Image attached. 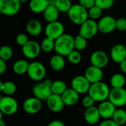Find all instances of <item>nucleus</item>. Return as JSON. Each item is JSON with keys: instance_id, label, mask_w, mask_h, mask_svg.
Instances as JSON below:
<instances>
[{"instance_id": "23", "label": "nucleus", "mask_w": 126, "mask_h": 126, "mask_svg": "<svg viewBox=\"0 0 126 126\" xmlns=\"http://www.w3.org/2000/svg\"><path fill=\"white\" fill-rule=\"evenodd\" d=\"M48 0H30V9L34 13H41L49 6Z\"/></svg>"}, {"instance_id": "22", "label": "nucleus", "mask_w": 126, "mask_h": 126, "mask_svg": "<svg viewBox=\"0 0 126 126\" xmlns=\"http://www.w3.org/2000/svg\"><path fill=\"white\" fill-rule=\"evenodd\" d=\"M26 30L29 35L32 36H38L42 31V25L41 22L36 19H31L30 20L27 25Z\"/></svg>"}, {"instance_id": "48", "label": "nucleus", "mask_w": 126, "mask_h": 126, "mask_svg": "<svg viewBox=\"0 0 126 126\" xmlns=\"http://www.w3.org/2000/svg\"><path fill=\"white\" fill-rule=\"evenodd\" d=\"M21 2H26V1H27L28 0H19Z\"/></svg>"}, {"instance_id": "8", "label": "nucleus", "mask_w": 126, "mask_h": 126, "mask_svg": "<svg viewBox=\"0 0 126 126\" xmlns=\"http://www.w3.org/2000/svg\"><path fill=\"white\" fill-rule=\"evenodd\" d=\"M21 3L19 0H0V12L5 16H15L21 9Z\"/></svg>"}, {"instance_id": "17", "label": "nucleus", "mask_w": 126, "mask_h": 126, "mask_svg": "<svg viewBox=\"0 0 126 126\" xmlns=\"http://www.w3.org/2000/svg\"><path fill=\"white\" fill-rule=\"evenodd\" d=\"M46 102L48 109L54 113L61 112V111H63L65 106L61 95L52 94Z\"/></svg>"}, {"instance_id": "3", "label": "nucleus", "mask_w": 126, "mask_h": 126, "mask_svg": "<svg viewBox=\"0 0 126 126\" xmlns=\"http://www.w3.org/2000/svg\"><path fill=\"white\" fill-rule=\"evenodd\" d=\"M52 83V82L49 79L37 82L32 87L33 97L41 101H47L52 94L51 90Z\"/></svg>"}, {"instance_id": "37", "label": "nucleus", "mask_w": 126, "mask_h": 126, "mask_svg": "<svg viewBox=\"0 0 126 126\" xmlns=\"http://www.w3.org/2000/svg\"><path fill=\"white\" fill-rule=\"evenodd\" d=\"M114 0H95V5L103 10H109L114 6Z\"/></svg>"}, {"instance_id": "14", "label": "nucleus", "mask_w": 126, "mask_h": 126, "mask_svg": "<svg viewBox=\"0 0 126 126\" xmlns=\"http://www.w3.org/2000/svg\"><path fill=\"white\" fill-rule=\"evenodd\" d=\"M42 109V101L32 97L26 99L23 103V109L28 114H38Z\"/></svg>"}, {"instance_id": "25", "label": "nucleus", "mask_w": 126, "mask_h": 126, "mask_svg": "<svg viewBox=\"0 0 126 126\" xmlns=\"http://www.w3.org/2000/svg\"><path fill=\"white\" fill-rule=\"evenodd\" d=\"M49 65L52 69L56 72H60L63 69L66 65L65 59L63 56L56 54L53 55L49 61Z\"/></svg>"}, {"instance_id": "38", "label": "nucleus", "mask_w": 126, "mask_h": 126, "mask_svg": "<svg viewBox=\"0 0 126 126\" xmlns=\"http://www.w3.org/2000/svg\"><path fill=\"white\" fill-rule=\"evenodd\" d=\"M29 41L28 36L24 33H19L17 35L16 38V42L18 45L21 47H24Z\"/></svg>"}, {"instance_id": "6", "label": "nucleus", "mask_w": 126, "mask_h": 126, "mask_svg": "<svg viewBox=\"0 0 126 126\" xmlns=\"http://www.w3.org/2000/svg\"><path fill=\"white\" fill-rule=\"evenodd\" d=\"M18 105L12 96H4L0 98V111L1 114L10 116L17 112Z\"/></svg>"}, {"instance_id": "11", "label": "nucleus", "mask_w": 126, "mask_h": 126, "mask_svg": "<svg viewBox=\"0 0 126 126\" xmlns=\"http://www.w3.org/2000/svg\"><path fill=\"white\" fill-rule=\"evenodd\" d=\"M71 85L75 92L81 94L88 93L92 84L84 75H78L72 80Z\"/></svg>"}, {"instance_id": "19", "label": "nucleus", "mask_w": 126, "mask_h": 126, "mask_svg": "<svg viewBox=\"0 0 126 126\" xmlns=\"http://www.w3.org/2000/svg\"><path fill=\"white\" fill-rule=\"evenodd\" d=\"M98 109L101 117L105 120H109V119H112L117 110V107L111 102L107 100L100 103L98 106Z\"/></svg>"}, {"instance_id": "10", "label": "nucleus", "mask_w": 126, "mask_h": 126, "mask_svg": "<svg viewBox=\"0 0 126 126\" xmlns=\"http://www.w3.org/2000/svg\"><path fill=\"white\" fill-rule=\"evenodd\" d=\"M64 30L65 28L63 24L61 22L56 21L48 23L44 29V32L47 37L55 41L64 34Z\"/></svg>"}, {"instance_id": "34", "label": "nucleus", "mask_w": 126, "mask_h": 126, "mask_svg": "<svg viewBox=\"0 0 126 126\" xmlns=\"http://www.w3.org/2000/svg\"><path fill=\"white\" fill-rule=\"evenodd\" d=\"M87 47V39L78 35L75 38V49L80 52L83 51Z\"/></svg>"}, {"instance_id": "31", "label": "nucleus", "mask_w": 126, "mask_h": 126, "mask_svg": "<svg viewBox=\"0 0 126 126\" xmlns=\"http://www.w3.org/2000/svg\"><path fill=\"white\" fill-rule=\"evenodd\" d=\"M55 41L48 37H46L42 41V43L41 44V50L46 53H49L55 50Z\"/></svg>"}, {"instance_id": "33", "label": "nucleus", "mask_w": 126, "mask_h": 126, "mask_svg": "<svg viewBox=\"0 0 126 126\" xmlns=\"http://www.w3.org/2000/svg\"><path fill=\"white\" fill-rule=\"evenodd\" d=\"M13 55V49L7 45H4L0 49V59L4 60L5 61H9L12 58Z\"/></svg>"}, {"instance_id": "13", "label": "nucleus", "mask_w": 126, "mask_h": 126, "mask_svg": "<svg viewBox=\"0 0 126 126\" xmlns=\"http://www.w3.org/2000/svg\"><path fill=\"white\" fill-rule=\"evenodd\" d=\"M41 51V45L35 41H29L24 47H22L23 55L29 59L37 58L40 55Z\"/></svg>"}, {"instance_id": "9", "label": "nucleus", "mask_w": 126, "mask_h": 126, "mask_svg": "<svg viewBox=\"0 0 126 126\" xmlns=\"http://www.w3.org/2000/svg\"><path fill=\"white\" fill-rule=\"evenodd\" d=\"M109 100L118 108L126 106V89L125 88H112L110 91Z\"/></svg>"}, {"instance_id": "46", "label": "nucleus", "mask_w": 126, "mask_h": 126, "mask_svg": "<svg viewBox=\"0 0 126 126\" xmlns=\"http://www.w3.org/2000/svg\"><path fill=\"white\" fill-rule=\"evenodd\" d=\"M49 1V5H55L56 0H48Z\"/></svg>"}, {"instance_id": "5", "label": "nucleus", "mask_w": 126, "mask_h": 126, "mask_svg": "<svg viewBox=\"0 0 126 126\" xmlns=\"http://www.w3.org/2000/svg\"><path fill=\"white\" fill-rule=\"evenodd\" d=\"M46 72V68L43 63L38 61H33L30 63L27 74L31 80L35 82H40L44 80Z\"/></svg>"}, {"instance_id": "43", "label": "nucleus", "mask_w": 126, "mask_h": 126, "mask_svg": "<svg viewBox=\"0 0 126 126\" xmlns=\"http://www.w3.org/2000/svg\"><path fill=\"white\" fill-rule=\"evenodd\" d=\"M7 61L0 59V74L2 75L7 69Z\"/></svg>"}, {"instance_id": "24", "label": "nucleus", "mask_w": 126, "mask_h": 126, "mask_svg": "<svg viewBox=\"0 0 126 126\" xmlns=\"http://www.w3.org/2000/svg\"><path fill=\"white\" fill-rule=\"evenodd\" d=\"M59 10L57 9L55 5H49L47 8L43 13L44 18L48 23L56 21L59 16Z\"/></svg>"}, {"instance_id": "7", "label": "nucleus", "mask_w": 126, "mask_h": 126, "mask_svg": "<svg viewBox=\"0 0 126 126\" xmlns=\"http://www.w3.org/2000/svg\"><path fill=\"white\" fill-rule=\"evenodd\" d=\"M98 31L97 22L95 20L89 18L80 26L79 35L88 40L94 37Z\"/></svg>"}, {"instance_id": "41", "label": "nucleus", "mask_w": 126, "mask_h": 126, "mask_svg": "<svg viewBox=\"0 0 126 126\" xmlns=\"http://www.w3.org/2000/svg\"><path fill=\"white\" fill-rule=\"evenodd\" d=\"M79 4L87 10L95 5V0H79Z\"/></svg>"}, {"instance_id": "40", "label": "nucleus", "mask_w": 126, "mask_h": 126, "mask_svg": "<svg viewBox=\"0 0 126 126\" xmlns=\"http://www.w3.org/2000/svg\"><path fill=\"white\" fill-rule=\"evenodd\" d=\"M116 29L119 31H126V18H119L116 20Z\"/></svg>"}, {"instance_id": "12", "label": "nucleus", "mask_w": 126, "mask_h": 126, "mask_svg": "<svg viewBox=\"0 0 126 126\" xmlns=\"http://www.w3.org/2000/svg\"><path fill=\"white\" fill-rule=\"evenodd\" d=\"M116 20L113 16H106L102 17L98 24V30L103 34H109L116 30Z\"/></svg>"}, {"instance_id": "27", "label": "nucleus", "mask_w": 126, "mask_h": 126, "mask_svg": "<svg viewBox=\"0 0 126 126\" xmlns=\"http://www.w3.org/2000/svg\"><path fill=\"white\" fill-rule=\"evenodd\" d=\"M0 90L5 96H12L16 93L17 87L16 85L12 81L1 82Z\"/></svg>"}, {"instance_id": "45", "label": "nucleus", "mask_w": 126, "mask_h": 126, "mask_svg": "<svg viewBox=\"0 0 126 126\" xmlns=\"http://www.w3.org/2000/svg\"><path fill=\"white\" fill-rule=\"evenodd\" d=\"M120 69L122 73L126 75V59L120 63Z\"/></svg>"}, {"instance_id": "30", "label": "nucleus", "mask_w": 126, "mask_h": 126, "mask_svg": "<svg viewBox=\"0 0 126 126\" xmlns=\"http://www.w3.org/2000/svg\"><path fill=\"white\" fill-rule=\"evenodd\" d=\"M112 120L119 126H124L126 123V111L123 109H117Z\"/></svg>"}, {"instance_id": "21", "label": "nucleus", "mask_w": 126, "mask_h": 126, "mask_svg": "<svg viewBox=\"0 0 126 126\" xmlns=\"http://www.w3.org/2000/svg\"><path fill=\"white\" fill-rule=\"evenodd\" d=\"M61 97L65 106H73L78 103L80 94L77 92H75L72 88H68L61 95Z\"/></svg>"}, {"instance_id": "44", "label": "nucleus", "mask_w": 126, "mask_h": 126, "mask_svg": "<svg viewBox=\"0 0 126 126\" xmlns=\"http://www.w3.org/2000/svg\"><path fill=\"white\" fill-rule=\"evenodd\" d=\"M47 126H66L63 122L61 121V120H53L52 122H50Z\"/></svg>"}, {"instance_id": "2", "label": "nucleus", "mask_w": 126, "mask_h": 126, "mask_svg": "<svg viewBox=\"0 0 126 126\" xmlns=\"http://www.w3.org/2000/svg\"><path fill=\"white\" fill-rule=\"evenodd\" d=\"M111 89L109 86L104 82H98L91 85L89 90V95H90L95 102L102 103L109 100Z\"/></svg>"}, {"instance_id": "32", "label": "nucleus", "mask_w": 126, "mask_h": 126, "mask_svg": "<svg viewBox=\"0 0 126 126\" xmlns=\"http://www.w3.org/2000/svg\"><path fill=\"white\" fill-rule=\"evenodd\" d=\"M72 5L73 4H72V1L70 0H56L55 3V7L60 13H68Z\"/></svg>"}, {"instance_id": "42", "label": "nucleus", "mask_w": 126, "mask_h": 126, "mask_svg": "<svg viewBox=\"0 0 126 126\" xmlns=\"http://www.w3.org/2000/svg\"><path fill=\"white\" fill-rule=\"evenodd\" d=\"M99 126H120L117 123H116L112 119H109V120H105L102 121Z\"/></svg>"}, {"instance_id": "47", "label": "nucleus", "mask_w": 126, "mask_h": 126, "mask_svg": "<svg viewBox=\"0 0 126 126\" xmlns=\"http://www.w3.org/2000/svg\"><path fill=\"white\" fill-rule=\"evenodd\" d=\"M0 126H6V123H5L4 121L3 120L2 117L0 118Z\"/></svg>"}, {"instance_id": "39", "label": "nucleus", "mask_w": 126, "mask_h": 126, "mask_svg": "<svg viewBox=\"0 0 126 126\" xmlns=\"http://www.w3.org/2000/svg\"><path fill=\"white\" fill-rule=\"evenodd\" d=\"M94 103H95L94 100L90 95H89V94L85 96L83 98V100H82V105H83V106L86 109L94 106Z\"/></svg>"}, {"instance_id": "36", "label": "nucleus", "mask_w": 126, "mask_h": 126, "mask_svg": "<svg viewBox=\"0 0 126 126\" xmlns=\"http://www.w3.org/2000/svg\"><path fill=\"white\" fill-rule=\"evenodd\" d=\"M88 12H89V18L93 19V20H96V19L100 18L102 16L103 10L101 8H100L99 7L94 5V7H92L89 10H88Z\"/></svg>"}, {"instance_id": "20", "label": "nucleus", "mask_w": 126, "mask_h": 126, "mask_svg": "<svg viewBox=\"0 0 126 126\" xmlns=\"http://www.w3.org/2000/svg\"><path fill=\"white\" fill-rule=\"evenodd\" d=\"M101 118L98 107L92 106L86 109L84 112V120L90 126L97 124Z\"/></svg>"}, {"instance_id": "29", "label": "nucleus", "mask_w": 126, "mask_h": 126, "mask_svg": "<svg viewBox=\"0 0 126 126\" xmlns=\"http://www.w3.org/2000/svg\"><path fill=\"white\" fill-rule=\"evenodd\" d=\"M67 89L68 88L66 83L61 80H57L53 81L51 85L52 93L58 95H62Z\"/></svg>"}, {"instance_id": "35", "label": "nucleus", "mask_w": 126, "mask_h": 126, "mask_svg": "<svg viewBox=\"0 0 126 126\" xmlns=\"http://www.w3.org/2000/svg\"><path fill=\"white\" fill-rule=\"evenodd\" d=\"M66 57L69 62L72 64H78L82 61V55L80 52L76 49H74L72 52H71Z\"/></svg>"}, {"instance_id": "28", "label": "nucleus", "mask_w": 126, "mask_h": 126, "mask_svg": "<svg viewBox=\"0 0 126 126\" xmlns=\"http://www.w3.org/2000/svg\"><path fill=\"white\" fill-rule=\"evenodd\" d=\"M126 82V77L122 73L114 74L110 79V84L112 88H124Z\"/></svg>"}, {"instance_id": "26", "label": "nucleus", "mask_w": 126, "mask_h": 126, "mask_svg": "<svg viewBox=\"0 0 126 126\" xmlns=\"http://www.w3.org/2000/svg\"><path fill=\"white\" fill-rule=\"evenodd\" d=\"M30 63L24 59H19L16 61L13 66V70L15 74L18 75H22L27 73Z\"/></svg>"}, {"instance_id": "1", "label": "nucleus", "mask_w": 126, "mask_h": 126, "mask_svg": "<svg viewBox=\"0 0 126 126\" xmlns=\"http://www.w3.org/2000/svg\"><path fill=\"white\" fill-rule=\"evenodd\" d=\"M75 49V38L70 34L64 33L55 40V51L62 56H67Z\"/></svg>"}, {"instance_id": "16", "label": "nucleus", "mask_w": 126, "mask_h": 126, "mask_svg": "<svg viewBox=\"0 0 126 126\" xmlns=\"http://www.w3.org/2000/svg\"><path fill=\"white\" fill-rule=\"evenodd\" d=\"M84 76L90 82L91 84L101 82L103 78V69L92 65L86 69Z\"/></svg>"}, {"instance_id": "18", "label": "nucleus", "mask_w": 126, "mask_h": 126, "mask_svg": "<svg viewBox=\"0 0 126 126\" xmlns=\"http://www.w3.org/2000/svg\"><path fill=\"white\" fill-rule=\"evenodd\" d=\"M110 56L114 63H120L126 59V47L122 44L114 45L111 49Z\"/></svg>"}, {"instance_id": "15", "label": "nucleus", "mask_w": 126, "mask_h": 126, "mask_svg": "<svg viewBox=\"0 0 126 126\" xmlns=\"http://www.w3.org/2000/svg\"><path fill=\"white\" fill-rule=\"evenodd\" d=\"M109 56L102 50H96L93 52L90 56V61L92 66L103 69L109 63Z\"/></svg>"}, {"instance_id": "4", "label": "nucleus", "mask_w": 126, "mask_h": 126, "mask_svg": "<svg viewBox=\"0 0 126 126\" xmlns=\"http://www.w3.org/2000/svg\"><path fill=\"white\" fill-rule=\"evenodd\" d=\"M68 16L73 24L80 26L89 19L88 10L80 4H73L68 12Z\"/></svg>"}]
</instances>
